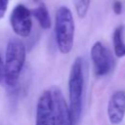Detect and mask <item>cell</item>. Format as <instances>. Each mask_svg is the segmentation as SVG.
<instances>
[{"label":"cell","instance_id":"obj_1","mask_svg":"<svg viewBox=\"0 0 125 125\" xmlns=\"http://www.w3.org/2000/svg\"><path fill=\"white\" fill-rule=\"evenodd\" d=\"M26 49L24 44L17 38L8 41L4 62V80L9 87H14L19 81L25 62Z\"/></svg>","mask_w":125,"mask_h":125},{"label":"cell","instance_id":"obj_2","mask_svg":"<svg viewBox=\"0 0 125 125\" xmlns=\"http://www.w3.org/2000/svg\"><path fill=\"white\" fill-rule=\"evenodd\" d=\"M84 89V74L82 59L77 57L71 65L68 77V97H69V110L71 113L73 125L76 124L80 118L82 111V100Z\"/></svg>","mask_w":125,"mask_h":125},{"label":"cell","instance_id":"obj_3","mask_svg":"<svg viewBox=\"0 0 125 125\" xmlns=\"http://www.w3.org/2000/svg\"><path fill=\"white\" fill-rule=\"evenodd\" d=\"M74 30L75 25L71 11L65 6L60 7L55 18V36L58 49L62 54H68L72 50Z\"/></svg>","mask_w":125,"mask_h":125},{"label":"cell","instance_id":"obj_4","mask_svg":"<svg viewBox=\"0 0 125 125\" xmlns=\"http://www.w3.org/2000/svg\"><path fill=\"white\" fill-rule=\"evenodd\" d=\"M31 12L22 4H18L10 16V23L14 32L21 37L29 36L32 29Z\"/></svg>","mask_w":125,"mask_h":125},{"label":"cell","instance_id":"obj_5","mask_svg":"<svg viewBox=\"0 0 125 125\" xmlns=\"http://www.w3.org/2000/svg\"><path fill=\"white\" fill-rule=\"evenodd\" d=\"M90 55L97 76H104L111 70L114 63L112 56L109 50L102 42L97 41L94 43L91 48Z\"/></svg>","mask_w":125,"mask_h":125},{"label":"cell","instance_id":"obj_6","mask_svg":"<svg viewBox=\"0 0 125 125\" xmlns=\"http://www.w3.org/2000/svg\"><path fill=\"white\" fill-rule=\"evenodd\" d=\"M35 125H56L53 98L50 90H45L37 101Z\"/></svg>","mask_w":125,"mask_h":125},{"label":"cell","instance_id":"obj_7","mask_svg":"<svg viewBox=\"0 0 125 125\" xmlns=\"http://www.w3.org/2000/svg\"><path fill=\"white\" fill-rule=\"evenodd\" d=\"M50 92L53 98L56 125H73L69 106L66 104L61 89L57 86H53L50 89Z\"/></svg>","mask_w":125,"mask_h":125},{"label":"cell","instance_id":"obj_8","mask_svg":"<svg viewBox=\"0 0 125 125\" xmlns=\"http://www.w3.org/2000/svg\"><path fill=\"white\" fill-rule=\"evenodd\" d=\"M125 116V92L115 91L109 98L107 117L112 125L120 124Z\"/></svg>","mask_w":125,"mask_h":125},{"label":"cell","instance_id":"obj_9","mask_svg":"<svg viewBox=\"0 0 125 125\" xmlns=\"http://www.w3.org/2000/svg\"><path fill=\"white\" fill-rule=\"evenodd\" d=\"M31 15L37 20L39 25L43 29H49L51 27L52 21H51V17L49 14V11L44 3H40L32 12Z\"/></svg>","mask_w":125,"mask_h":125},{"label":"cell","instance_id":"obj_10","mask_svg":"<svg viewBox=\"0 0 125 125\" xmlns=\"http://www.w3.org/2000/svg\"><path fill=\"white\" fill-rule=\"evenodd\" d=\"M123 25L117 26L112 34V44H113V50L114 55L117 58H123L125 57V42L123 40Z\"/></svg>","mask_w":125,"mask_h":125},{"label":"cell","instance_id":"obj_11","mask_svg":"<svg viewBox=\"0 0 125 125\" xmlns=\"http://www.w3.org/2000/svg\"><path fill=\"white\" fill-rule=\"evenodd\" d=\"M72 2H73L77 16L80 19L85 18L89 10L91 0H72Z\"/></svg>","mask_w":125,"mask_h":125},{"label":"cell","instance_id":"obj_12","mask_svg":"<svg viewBox=\"0 0 125 125\" xmlns=\"http://www.w3.org/2000/svg\"><path fill=\"white\" fill-rule=\"evenodd\" d=\"M9 0H0V20L5 16V13L8 9Z\"/></svg>","mask_w":125,"mask_h":125},{"label":"cell","instance_id":"obj_13","mask_svg":"<svg viewBox=\"0 0 125 125\" xmlns=\"http://www.w3.org/2000/svg\"><path fill=\"white\" fill-rule=\"evenodd\" d=\"M112 9L116 15H120L122 13V3L120 1H115L112 5Z\"/></svg>","mask_w":125,"mask_h":125},{"label":"cell","instance_id":"obj_14","mask_svg":"<svg viewBox=\"0 0 125 125\" xmlns=\"http://www.w3.org/2000/svg\"><path fill=\"white\" fill-rule=\"evenodd\" d=\"M4 80V62L0 56V83Z\"/></svg>","mask_w":125,"mask_h":125},{"label":"cell","instance_id":"obj_15","mask_svg":"<svg viewBox=\"0 0 125 125\" xmlns=\"http://www.w3.org/2000/svg\"><path fill=\"white\" fill-rule=\"evenodd\" d=\"M33 1H35V2H40L41 0H33Z\"/></svg>","mask_w":125,"mask_h":125}]
</instances>
